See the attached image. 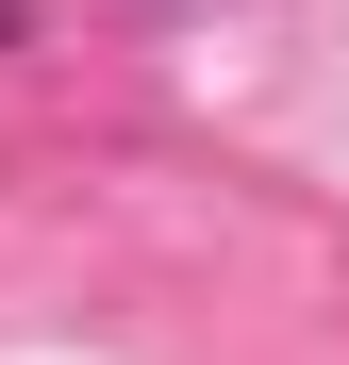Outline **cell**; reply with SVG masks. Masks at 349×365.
<instances>
[{
    "label": "cell",
    "instance_id": "cell-1",
    "mask_svg": "<svg viewBox=\"0 0 349 365\" xmlns=\"http://www.w3.org/2000/svg\"><path fill=\"white\" fill-rule=\"evenodd\" d=\"M0 50H17V0H0Z\"/></svg>",
    "mask_w": 349,
    "mask_h": 365
}]
</instances>
